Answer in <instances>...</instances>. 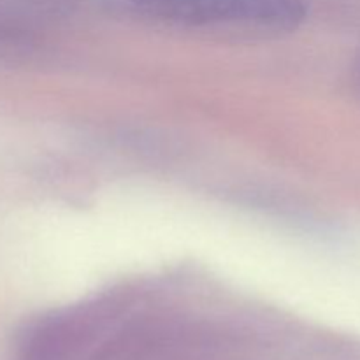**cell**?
Masks as SVG:
<instances>
[{"label": "cell", "instance_id": "6da1fadb", "mask_svg": "<svg viewBox=\"0 0 360 360\" xmlns=\"http://www.w3.org/2000/svg\"><path fill=\"white\" fill-rule=\"evenodd\" d=\"M141 16L183 25L290 30L306 16L302 0H118Z\"/></svg>", "mask_w": 360, "mask_h": 360}]
</instances>
